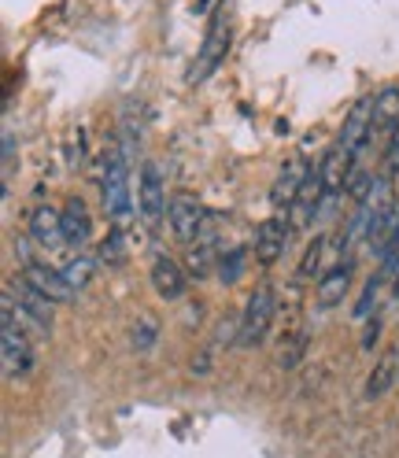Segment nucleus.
<instances>
[{
	"instance_id": "f257e3e1",
	"label": "nucleus",
	"mask_w": 399,
	"mask_h": 458,
	"mask_svg": "<svg viewBox=\"0 0 399 458\" xmlns=\"http://www.w3.org/2000/svg\"><path fill=\"white\" fill-rule=\"evenodd\" d=\"M52 300H45L41 293H34L22 277L4 284V310L15 314V322L30 333V340H48L52 336Z\"/></svg>"
},
{
	"instance_id": "f03ea898",
	"label": "nucleus",
	"mask_w": 399,
	"mask_h": 458,
	"mask_svg": "<svg viewBox=\"0 0 399 458\" xmlns=\"http://www.w3.org/2000/svg\"><path fill=\"white\" fill-rule=\"evenodd\" d=\"M0 359H4V377L22 381L34 369V348H30V333H26L12 310H0Z\"/></svg>"
},
{
	"instance_id": "7ed1b4c3",
	"label": "nucleus",
	"mask_w": 399,
	"mask_h": 458,
	"mask_svg": "<svg viewBox=\"0 0 399 458\" xmlns=\"http://www.w3.org/2000/svg\"><path fill=\"white\" fill-rule=\"evenodd\" d=\"M100 196H104V211L123 225V218L130 215V170L119 148H107L100 159Z\"/></svg>"
},
{
	"instance_id": "20e7f679",
	"label": "nucleus",
	"mask_w": 399,
	"mask_h": 458,
	"mask_svg": "<svg viewBox=\"0 0 399 458\" xmlns=\"http://www.w3.org/2000/svg\"><path fill=\"white\" fill-rule=\"evenodd\" d=\"M277 314V300H274V289L270 284H259L251 296H248V307L241 314V326H237V344L241 348H255V344H263L270 322Z\"/></svg>"
},
{
	"instance_id": "39448f33",
	"label": "nucleus",
	"mask_w": 399,
	"mask_h": 458,
	"mask_svg": "<svg viewBox=\"0 0 399 458\" xmlns=\"http://www.w3.org/2000/svg\"><path fill=\"white\" fill-rule=\"evenodd\" d=\"M166 222H170V233H174L182 244H192L208 229L211 211L200 204L192 192H174L170 196V208H166Z\"/></svg>"
},
{
	"instance_id": "423d86ee",
	"label": "nucleus",
	"mask_w": 399,
	"mask_h": 458,
	"mask_svg": "<svg viewBox=\"0 0 399 458\" xmlns=\"http://www.w3.org/2000/svg\"><path fill=\"white\" fill-rule=\"evenodd\" d=\"M137 208H140V218H145V225H159V218L166 215L170 199H166V185H163V174L156 163H145V170H140V185H137Z\"/></svg>"
},
{
	"instance_id": "0eeeda50",
	"label": "nucleus",
	"mask_w": 399,
	"mask_h": 458,
	"mask_svg": "<svg viewBox=\"0 0 399 458\" xmlns=\"http://www.w3.org/2000/svg\"><path fill=\"white\" fill-rule=\"evenodd\" d=\"M225 41H230V22H225V19L218 15V19L211 22L208 38H204V48H200V60H196V64H192V71H189V81H192V85H200V81H204V78L222 64L225 48H230Z\"/></svg>"
},
{
	"instance_id": "6e6552de",
	"label": "nucleus",
	"mask_w": 399,
	"mask_h": 458,
	"mask_svg": "<svg viewBox=\"0 0 399 458\" xmlns=\"http://www.w3.org/2000/svg\"><path fill=\"white\" fill-rule=\"evenodd\" d=\"M22 281L30 284L34 293H41L45 300H52V303H71V300H74V289L67 284L64 270H52L48 263H30V267H22Z\"/></svg>"
},
{
	"instance_id": "1a4fd4ad",
	"label": "nucleus",
	"mask_w": 399,
	"mask_h": 458,
	"mask_svg": "<svg viewBox=\"0 0 399 458\" xmlns=\"http://www.w3.org/2000/svg\"><path fill=\"white\" fill-rule=\"evenodd\" d=\"M289 237H293V225H284L281 218H267L255 229V263L274 267L284 255V248H289Z\"/></svg>"
},
{
	"instance_id": "9d476101",
	"label": "nucleus",
	"mask_w": 399,
	"mask_h": 458,
	"mask_svg": "<svg viewBox=\"0 0 399 458\" xmlns=\"http://www.w3.org/2000/svg\"><path fill=\"white\" fill-rule=\"evenodd\" d=\"M352 163H355V152H348L344 145H336L322 156L318 163V174H322V185H326V196H336V192H348V182H352Z\"/></svg>"
},
{
	"instance_id": "9b49d317",
	"label": "nucleus",
	"mask_w": 399,
	"mask_h": 458,
	"mask_svg": "<svg viewBox=\"0 0 399 458\" xmlns=\"http://www.w3.org/2000/svg\"><path fill=\"white\" fill-rule=\"evenodd\" d=\"M369 137H374V100H359L348 111V119H344V130H340V145L359 156L369 145Z\"/></svg>"
},
{
	"instance_id": "f8f14e48",
	"label": "nucleus",
	"mask_w": 399,
	"mask_h": 458,
	"mask_svg": "<svg viewBox=\"0 0 399 458\" xmlns=\"http://www.w3.org/2000/svg\"><path fill=\"white\" fill-rule=\"evenodd\" d=\"M307 174H310V166L303 163V159H289L281 166V174H277V182H274V189H270V204L281 211H289L293 204H296V196H300V189H303V182H307Z\"/></svg>"
},
{
	"instance_id": "ddd939ff",
	"label": "nucleus",
	"mask_w": 399,
	"mask_h": 458,
	"mask_svg": "<svg viewBox=\"0 0 399 458\" xmlns=\"http://www.w3.org/2000/svg\"><path fill=\"white\" fill-rule=\"evenodd\" d=\"M322 196H326V185H322V174H318V166L307 174V182H303V189H300V196H296V204L289 208V215H293V229H307L310 222H315V215H318V208H322Z\"/></svg>"
},
{
	"instance_id": "4468645a",
	"label": "nucleus",
	"mask_w": 399,
	"mask_h": 458,
	"mask_svg": "<svg viewBox=\"0 0 399 458\" xmlns=\"http://www.w3.org/2000/svg\"><path fill=\"white\" fill-rule=\"evenodd\" d=\"M218 237H215V215H211V222H208V229L200 233V241H192L189 244V251H185V270H189V277H208L211 270H215V259H218Z\"/></svg>"
},
{
	"instance_id": "2eb2a0df",
	"label": "nucleus",
	"mask_w": 399,
	"mask_h": 458,
	"mask_svg": "<svg viewBox=\"0 0 399 458\" xmlns=\"http://www.w3.org/2000/svg\"><path fill=\"white\" fill-rule=\"evenodd\" d=\"M348 293H352V263H336V267H329L322 274L315 303H318V310H333V307L344 303Z\"/></svg>"
},
{
	"instance_id": "dca6fc26",
	"label": "nucleus",
	"mask_w": 399,
	"mask_h": 458,
	"mask_svg": "<svg viewBox=\"0 0 399 458\" xmlns=\"http://www.w3.org/2000/svg\"><path fill=\"white\" fill-rule=\"evenodd\" d=\"M399 133V85H385L374 97V137L369 140H392Z\"/></svg>"
},
{
	"instance_id": "f3484780",
	"label": "nucleus",
	"mask_w": 399,
	"mask_h": 458,
	"mask_svg": "<svg viewBox=\"0 0 399 458\" xmlns=\"http://www.w3.org/2000/svg\"><path fill=\"white\" fill-rule=\"evenodd\" d=\"M30 241L41 244L45 251H55L60 244H67V237H64V211L41 204V208L30 215Z\"/></svg>"
},
{
	"instance_id": "a211bd4d",
	"label": "nucleus",
	"mask_w": 399,
	"mask_h": 458,
	"mask_svg": "<svg viewBox=\"0 0 399 458\" xmlns=\"http://www.w3.org/2000/svg\"><path fill=\"white\" fill-rule=\"evenodd\" d=\"M152 289H156L163 300H182L185 289H189V270H182L174 259L159 255V259L152 263Z\"/></svg>"
},
{
	"instance_id": "6ab92c4d",
	"label": "nucleus",
	"mask_w": 399,
	"mask_h": 458,
	"mask_svg": "<svg viewBox=\"0 0 399 458\" xmlns=\"http://www.w3.org/2000/svg\"><path fill=\"white\" fill-rule=\"evenodd\" d=\"M93 233V218H89V208H85V199L71 196L64 204V237L71 248H81Z\"/></svg>"
},
{
	"instance_id": "aec40b11",
	"label": "nucleus",
	"mask_w": 399,
	"mask_h": 458,
	"mask_svg": "<svg viewBox=\"0 0 399 458\" xmlns=\"http://www.w3.org/2000/svg\"><path fill=\"white\" fill-rule=\"evenodd\" d=\"M392 381H399V362H395V352L381 355V362L374 366V374H369V381H366V399H381V395L392 388Z\"/></svg>"
},
{
	"instance_id": "412c9836",
	"label": "nucleus",
	"mask_w": 399,
	"mask_h": 458,
	"mask_svg": "<svg viewBox=\"0 0 399 458\" xmlns=\"http://www.w3.org/2000/svg\"><path fill=\"white\" fill-rule=\"evenodd\" d=\"M126 255H130L126 229H123V225H115V229H111V233L100 241L97 259H100V267H123V263H126Z\"/></svg>"
},
{
	"instance_id": "4be33fe9",
	"label": "nucleus",
	"mask_w": 399,
	"mask_h": 458,
	"mask_svg": "<svg viewBox=\"0 0 399 458\" xmlns=\"http://www.w3.org/2000/svg\"><path fill=\"white\" fill-rule=\"evenodd\" d=\"M156 340H159V322L152 318V314H140V318L133 322V329H130V348L133 352H152Z\"/></svg>"
},
{
	"instance_id": "5701e85b",
	"label": "nucleus",
	"mask_w": 399,
	"mask_h": 458,
	"mask_svg": "<svg viewBox=\"0 0 399 458\" xmlns=\"http://www.w3.org/2000/svg\"><path fill=\"white\" fill-rule=\"evenodd\" d=\"M97 263H100V259H93V255H74V259L64 267V277H67V284H71L74 293H81L85 284L93 281V270H97Z\"/></svg>"
},
{
	"instance_id": "b1692460",
	"label": "nucleus",
	"mask_w": 399,
	"mask_h": 458,
	"mask_svg": "<svg viewBox=\"0 0 399 458\" xmlns=\"http://www.w3.org/2000/svg\"><path fill=\"white\" fill-rule=\"evenodd\" d=\"M326 248H329V237H322V233L307 244L303 259H300V277H315V270H318L322 259H326Z\"/></svg>"
},
{
	"instance_id": "393cba45",
	"label": "nucleus",
	"mask_w": 399,
	"mask_h": 458,
	"mask_svg": "<svg viewBox=\"0 0 399 458\" xmlns=\"http://www.w3.org/2000/svg\"><path fill=\"white\" fill-rule=\"evenodd\" d=\"M241 274H244V251H241V248L225 251L222 259H218V281H222V284H237Z\"/></svg>"
},
{
	"instance_id": "a878e982",
	"label": "nucleus",
	"mask_w": 399,
	"mask_h": 458,
	"mask_svg": "<svg viewBox=\"0 0 399 458\" xmlns=\"http://www.w3.org/2000/svg\"><path fill=\"white\" fill-rule=\"evenodd\" d=\"M303 348H307V333H296L293 336V348L281 352V366H296V359L303 355Z\"/></svg>"
},
{
	"instance_id": "bb28decb",
	"label": "nucleus",
	"mask_w": 399,
	"mask_h": 458,
	"mask_svg": "<svg viewBox=\"0 0 399 458\" xmlns=\"http://www.w3.org/2000/svg\"><path fill=\"white\" fill-rule=\"evenodd\" d=\"M12 159H15V137L4 133V174H12Z\"/></svg>"
},
{
	"instance_id": "cd10ccee",
	"label": "nucleus",
	"mask_w": 399,
	"mask_h": 458,
	"mask_svg": "<svg viewBox=\"0 0 399 458\" xmlns=\"http://www.w3.org/2000/svg\"><path fill=\"white\" fill-rule=\"evenodd\" d=\"M392 251H399V215H395V225H392V237H388V244H385V251H381V255H392Z\"/></svg>"
},
{
	"instance_id": "c85d7f7f",
	"label": "nucleus",
	"mask_w": 399,
	"mask_h": 458,
	"mask_svg": "<svg viewBox=\"0 0 399 458\" xmlns=\"http://www.w3.org/2000/svg\"><path fill=\"white\" fill-rule=\"evenodd\" d=\"M392 293H395V300H399V270H395V289H392Z\"/></svg>"
}]
</instances>
